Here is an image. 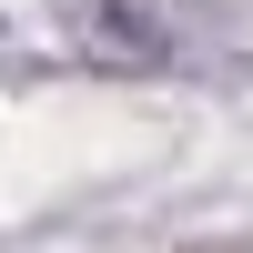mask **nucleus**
<instances>
[{"label":"nucleus","mask_w":253,"mask_h":253,"mask_svg":"<svg viewBox=\"0 0 253 253\" xmlns=\"http://www.w3.org/2000/svg\"><path fill=\"white\" fill-rule=\"evenodd\" d=\"M71 41L101 61V71H172V10L152 0H71Z\"/></svg>","instance_id":"1"}]
</instances>
